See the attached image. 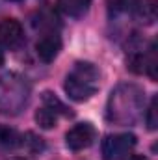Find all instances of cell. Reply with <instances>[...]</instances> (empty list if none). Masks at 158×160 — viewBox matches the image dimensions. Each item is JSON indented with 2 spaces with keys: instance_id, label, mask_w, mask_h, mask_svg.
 <instances>
[{
  "instance_id": "obj_10",
  "label": "cell",
  "mask_w": 158,
  "mask_h": 160,
  "mask_svg": "<svg viewBox=\"0 0 158 160\" xmlns=\"http://www.w3.org/2000/svg\"><path fill=\"white\" fill-rule=\"evenodd\" d=\"M91 0H58V8L69 17H84L89 9Z\"/></svg>"
},
{
  "instance_id": "obj_8",
  "label": "cell",
  "mask_w": 158,
  "mask_h": 160,
  "mask_svg": "<svg viewBox=\"0 0 158 160\" xmlns=\"http://www.w3.org/2000/svg\"><path fill=\"white\" fill-rule=\"evenodd\" d=\"M60 50H62V39L56 32H45L36 43V52L39 60L45 63H50L52 60H56Z\"/></svg>"
},
{
  "instance_id": "obj_6",
  "label": "cell",
  "mask_w": 158,
  "mask_h": 160,
  "mask_svg": "<svg viewBox=\"0 0 158 160\" xmlns=\"http://www.w3.org/2000/svg\"><path fill=\"white\" fill-rule=\"evenodd\" d=\"M97 138V130L91 123H78L65 134V143L71 151H82L87 149Z\"/></svg>"
},
{
  "instance_id": "obj_13",
  "label": "cell",
  "mask_w": 158,
  "mask_h": 160,
  "mask_svg": "<svg viewBox=\"0 0 158 160\" xmlns=\"http://www.w3.org/2000/svg\"><path fill=\"white\" fill-rule=\"evenodd\" d=\"M126 160H149V158H145L143 155H132V157H128Z\"/></svg>"
},
{
  "instance_id": "obj_3",
  "label": "cell",
  "mask_w": 158,
  "mask_h": 160,
  "mask_svg": "<svg viewBox=\"0 0 158 160\" xmlns=\"http://www.w3.org/2000/svg\"><path fill=\"white\" fill-rule=\"evenodd\" d=\"M30 84L17 73H6L0 77V114L17 116L30 101Z\"/></svg>"
},
{
  "instance_id": "obj_15",
  "label": "cell",
  "mask_w": 158,
  "mask_h": 160,
  "mask_svg": "<svg viewBox=\"0 0 158 160\" xmlns=\"http://www.w3.org/2000/svg\"><path fill=\"white\" fill-rule=\"evenodd\" d=\"M9 2H21V0H9Z\"/></svg>"
},
{
  "instance_id": "obj_1",
  "label": "cell",
  "mask_w": 158,
  "mask_h": 160,
  "mask_svg": "<svg viewBox=\"0 0 158 160\" xmlns=\"http://www.w3.org/2000/svg\"><path fill=\"white\" fill-rule=\"evenodd\" d=\"M145 110V91L136 84H119L106 102V119L114 125H132Z\"/></svg>"
},
{
  "instance_id": "obj_5",
  "label": "cell",
  "mask_w": 158,
  "mask_h": 160,
  "mask_svg": "<svg viewBox=\"0 0 158 160\" xmlns=\"http://www.w3.org/2000/svg\"><path fill=\"white\" fill-rule=\"evenodd\" d=\"M60 114H67V108L62 104V101L52 95L50 91L43 93V106L36 112V121L41 128H52L56 127Z\"/></svg>"
},
{
  "instance_id": "obj_4",
  "label": "cell",
  "mask_w": 158,
  "mask_h": 160,
  "mask_svg": "<svg viewBox=\"0 0 158 160\" xmlns=\"http://www.w3.org/2000/svg\"><path fill=\"white\" fill-rule=\"evenodd\" d=\"M136 147V136L130 132L110 134L102 142V157L104 160H121L130 155V151Z\"/></svg>"
},
{
  "instance_id": "obj_11",
  "label": "cell",
  "mask_w": 158,
  "mask_h": 160,
  "mask_svg": "<svg viewBox=\"0 0 158 160\" xmlns=\"http://www.w3.org/2000/svg\"><path fill=\"white\" fill-rule=\"evenodd\" d=\"M19 136H17V132L13 130V128H7V127H2L0 128V142L4 143V145H7V147H13V145H17L19 143Z\"/></svg>"
},
{
  "instance_id": "obj_14",
  "label": "cell",
  "mask_w": 158,
  "mask_h": 160,
  "mask_svg": "<svg viewBox=\"0 0 158 160\" xmlns=\"http://www.w3.org/2000/svg\"><path fill=\"white\" fill-rule=\"evenodd\" d=\"M2 63H4V52L0 50V65H2Z\"/></svg>"
},
{
  "instance_id": "obj_2",
  "label": "cell",
  "mask_w": 158,
  "mask_h": 160,
  "mask_svg": "<svg viewBox=\"0 0 158 160\" xmlns=\"http://www.w3.org/2000/svg\"><path fill=\"white\" fill-rule=\"evenodd\" d=\"M101 84V73L91 62H78L65 77V93L71 101L84 102L91 99Z\"/></svg>"
},
{
  "instance_id": "obj_9",
  "label": "cell",
  "mask_w": 158,
  "mask_h": 160,
  "mask_svg": "<svg viewBox=\"0 0 158 160\" xmlns=\"http://www.w3.org/2000/svg\"><path fill=\"white\" fill-rule=\"evenodd\" d=\"M128 11L145 24H153L156 21V0H130Z\"/></svg>"
},
{
  "instance_id": "obj_12",
  "label": "cell",
  "mask_w": 158,
  "mask_h": 160,
  "mask_svg": "<svg viewBox=\"0 0 158 160\" xmlns=\"http://www.w3.org/2000/svg\"><path fill=\"white\" fill-rule=\"evenodd\" d=\"M156 97H153V101H151V104H149V108H147V116H145V121H147V127L151 128V130H155L158 125V118H156Z\"/></svg>"
},
{
  "instance_id": "obj_7",
  "label": "cell",
  "mask_w": 158,
  "mask_h": 160,
  "mask_svg": "<svg viewBox=\"0 0 158 160\" xmlns=\"http://www.w3.org/2000/svg\"><path fill=\"white\" fill-rule=\"evenodd\" d=\"M24 41L22 26L17 19H2L0 21V43L6 48H19Z\"/></svg>"
}]
</instances>
